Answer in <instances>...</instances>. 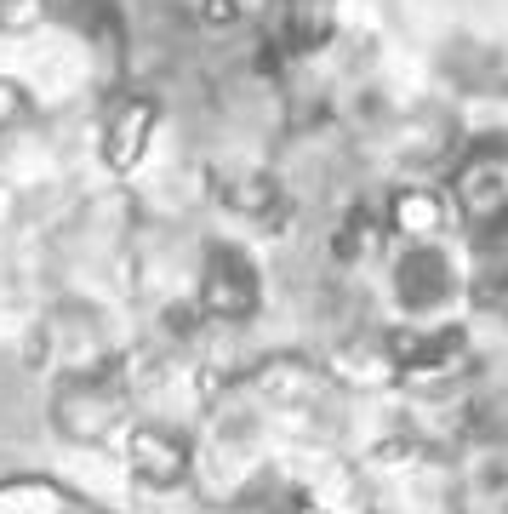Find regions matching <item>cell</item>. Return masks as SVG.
<instances>
[{
	"label": "cell",
	"mask_w": 508,
	"mask_h": 514,
	"mask_svg": "<svg viewBox=\"0 0 508 514\" xmlns=\"http://www.w3.org/2000/svg\"><path fill=\"white\" fill-rule=\"evenodd\" d=\"M406 223H417V229L434 223V200H406Z\"/></svg>",
	"instance_id": "obj_1"
}]
</instances>
